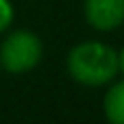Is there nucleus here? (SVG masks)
Returning a JSON list of instances; mask_svg holds the SVG:
<instances>
[{
  "instance_id": "6",
  "label": "nucleus",
  "mask_w": 124,
  "mask_h": 124,
  "mask_svg": "<svg viewBox=\"0 0 124 124\" xmlns=\"http://www.w3.org/2000/svg\"><path fill=\"white\" fill-rule=\"evenodd\" d=\"M118 72L124 76V48L118 52Z\"/></svg>"
},
{
  "instance_id": "5",
  "label": "nucleus",
  "mask_w": 124,
  "mask_h": 124,
  "mask_svg": "<svg viewBox=\"0 0 124 124\" xmlns=\"http://www.w3.org/2000/svg\"><path fill=\"white\" fill-rule=\"evenodd\" d=\"M13 22V7L9 0H0V35L11 26Z\"/></svg>"
},
{
  "instance_id": "3",
  "label": "nucleus",
  "mask_w": 124,
  "mask_h": 124,
  "mask_svg": "<svg viewBox=\"0 0 124 124\" xmlns=\"http://www.w3.org/2000/svg\"><path fill=\"white\" fill-rule=\"evenodd\" d=\"M85 20L96 31H116L124 24V0H85Z\"/></svg>"
},
{
  "instance_id": "1",
  "label": "nucleus",
  "mask_w": 124,
  "mask_h": 124,
  "mask_svg": "<svg viewBox=\"0 0 124 124\" xmlns=\"http://www.w3.org/2000/svg\"><path fill=\"white\" fill-rule=\"evenodd\" d=\"M65 70L85 87H102L118 74V52L102 41H83L68 52Z\"/></svg>"
},
{
  "instance_id": "4",
  "label": "nucleus",
  "mask_w": 124,
  "mask_h": 124,
  "mask_svg": "<svg viewBox=\"0 0 124 124\" xmlns=\"http://www.w3.org/2000/svg\"><path fill=\"white\" fill-rule=\"evenodd\" d=\"M102 107H105V116H107L109 122L124 124V81L116 83V85L105 94Z\"/></svg>"
},
{
  "instance_id": "2",
  "label": "nucleus",
  "mask_w": 124,
  "mask_h": 124,
  "mask_svg": "<svg viewBox=\"0 0 124 124\" xmlns=\"http://www.w3.org/2000/svg\"><path fill=\"white\" fill-rule=\"evenodd\" d=\"M44 54L41 39L26 28L9 33L0 44V68L9 74H26L39 65Z\"/></svg>"
}]
</instances>
